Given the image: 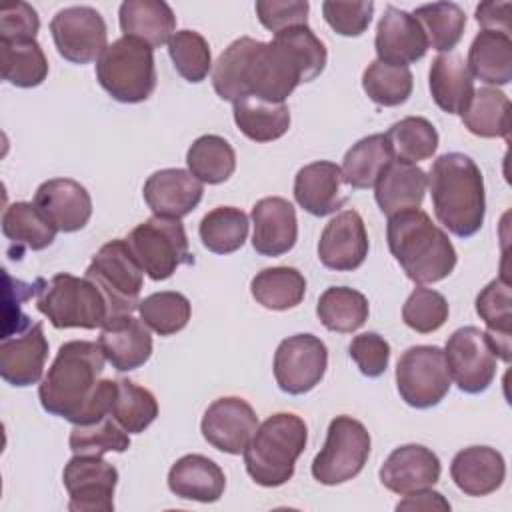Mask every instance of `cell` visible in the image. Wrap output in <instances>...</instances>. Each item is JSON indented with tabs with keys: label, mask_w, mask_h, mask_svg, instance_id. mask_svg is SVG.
<instances>
[{
	"label": "cell",
	"mask_w": 512,
	"mask_h": 512,
	"mask_svg": "<svg viewBox=\"0 0 512 512\" xmlns=\"http://www.w3.org/2000/svg\"><path fill=\"white\" fill-rule=\"evenodd\" d=\"M104 362L98 342H64L38 386L42 408L72 424H90L108 416L116 380H100Z\"/></svg>",
	"instance_id": "cell-1"
},
{
	"label": "cell",
	"mask_w": 512,
	"mask_h": 512,
	"mask_svg": "<svg viewBox=\"0 0 512 512\" xmlns=\"http://www.w3.org/2000/svg\"><path fill=\"white\" fill-rule=\"evenodd\" d=\"M326 60V46L310 26L284 30L270 42L254 40L244 68V98L284 102L296 86L320 76Z\"/></svg>",
	"instance_id": "cell-2"
},
{
	"label": "cell",
	"mask_w": 512,
	"mask_h": 512,
	"mask_svg": "<svg viewBox=\"0 0 512 512\" xmlns=\"http://www.w3.org/2000/svg\"><path fill=\"white\" fill-rule=\"evenodd\" d=\"M432 208L438 222L458 238L474 236L486 216L484 176L462 152L438 156L428 176Z\"/></svg>",
	"instance_id": "cell-3"
},
{
	"label": "cell",
	"mask_w": 512,
	"mask_h": 512,
	"mask_svg": "<svg viewBox=\"0 0 512 512\" xmlns=\"http://www.w3.org/2000/svg\"><path fill=\"white\" fill-rule=\"evenodd\" d=\"M386 238L392 256L416 284L440 282L456 266L458 256L448 234L420 208L388 216Z\"/></svg>",
	"instance_id": "cell-4"
},
{
	"label": "cell",
	"mask_w": 512,
	"mask_h": 512,
	"mask_svg": "<svg viewBox=\"0 0 512 512\" xmlns=\"http://www.w3.org/2000/svg\"><path fill=\"white\" fill-rule=\"evenodd\" d=\"M308 444L306 422L292 412H278L258 424L244 448L248 476L264 486L276 488L294 476L296 460Z\"/></svg>",
	"instance_id": "cell-5"
},
{
	"label": "cell",
	"mask_w": 512,
	"mask_h": 512,
	"mask_svg": "<svg viewBox=\"0 0 512 512\" xmlns=\"http://www.w3.org/2000/svg\"><path fill=\"white\" fill-rule=\"evenodd\" d=\"M36 308L58 328H102L110 320V308L100 288L90 278L58 272L50 280L40 278Z\"/></svg>",
	"instance_id": "cell-6"
},
{
	"label": "cell",
	"mask_w": 512,
	"mask_h": 512,
	"mask_svg": "<svg viewBox=\"0 0 512 512\" xmlns=\"http://www.w3.org/2000/svg\"><path fill=\"white\" fill-rule=\"evenodd\" d=\"M96 80L116 102L148 100L156 88L154 48L136 38L114 40L96 62Z\"/></svg>",
	"instance_id": "cell-7"
},
{
	"label": "cell",
	"mask_w": 512,
	"mask_h": 512,
	"mask_svg": "<svg viewBox=\"0 0 512 512\" xmlns=\"http://www.w3.org/2000/svg\"><path fill=\"white\" fill-rule=\"evenodd\" d=\"M84 276L90 278L104 294L110 308V318L138 310L144 270L126 240L116 238L106 242L92 256Z\"/></svg>",
	"instance_id": "cell-8"
},
{
	"label": "cell",
	"mask_w": 512,
	"mask_h": 512,
	"mask_svg": "<svg viewBox=\"0 0 512 512\" xmlns=\"http://www.w3.org/2000/svg\"><path fill=\"white\" fill-rule=\"evenodd\" d=\"M144 274L156 282L170 278L182 264L192 262L188 236L178 218L150 216L126 238Z\"/></svg>",
	"instance_id": "cell-9"
},
{
	"label": "cell",
	"mask_w": 512,
	"mask_h": 512,
	"mask_svg": "<svg viewBox=\"0 0 512 512\" xmlns=\"http://www.w3.org/2000/svg\"><path fill=\"white\" fill-rule=\"evenodd\" d=\"M370 434L352 416H336L328 424L326 442L314 456L310 472L324 486H338L356 478L370 456Z\"/></svg>",
	"instance_id": "cell-10"
},
{
	"label": "cell",
	"mask_w": 512,
	"mask_h": 512,
	"mask_svg": "<svg viewBox=\"0 0 512 512\" xmlns=\"http://www.w3.org/2000/svg\"><path fill=\"white\" fill-rule=\"evenodd\" d=\"M452 378L444 350L430 344L410 346L396 364V388L400 398L418 410L438 406L450 392Z\"/></svg>",
	"instance_id": "cell-11"
},
{
	"label": "cell",
	"mask_w": 512,
	"mask_h": 512,
	"mask_svg": "<svg viewBox=\"0 0 512 512\" xmlns=\"http://www.w3.org/2000/svg\"><path fill=\"white\" fill-rule=\"evenodd\" d=\"M446 364L454 384L466 394L488 390L496 376V354L484 330L464 326L450 334L444 348Z\"/></svg>",
	"instance_id": "cell-12"
},
{
	"label": "cell",
	"mask_w": 512,
	"mask_h": 512,
	"mask_svg": "<svg viewBox=\"0 0 512 512\" xmlns=\"http://www.w3.org/2000/svg\"><path fill=\"white\" fill-rule=\"evenodd\" d=\"M50 32L58 54L72 64L98 62L108 48V30L102 14L92 6H68L54 14Z\"/></svg>",
	"instance_id": "cell-13"
},
{
	"label": "cell",
	"mask_w": 512,
	"mask_h": 512,
	"mask_svg": "<svg viewBox=\"0 0 512 512\" xmlns=\"http://www.w3.org/2000/svg\"><path fill=\"white\" fill-rule=\"evenodd\" d=\"M274 378L282 392L300 396L320 384L328 368V348L314 334L284 338L274 352Z\"/></svg>",
	"instance_id": "cell-14"
},
{
	"label": "cell",
	"mask_w": 512,
	"mask_h": 512,
	"mask_svg": "<svg viewBox=\"0 0 512 512\" xmlns=\"http://www.w3.org/2000/svg\"><path fill=\"white\" fill-rule=\"evenodd\" d=\"M72 512H112L118 470L96 454H74L62 472Z\"/></svg>",
	"instance_id": "cell-15"
},
{
	"label": "cell",
	"mask_w": 512,
	"mask_h": 512,
	"mask_svg": "<svg viewBox=\"0 0 512 512\" xmlns=\"http://www.w3.org/2000/svg\"><path fill=\"white\" fill-rule=\"evenodd\" d=\"M258 428L254 408L238 396H224L214 400L200 422L204 440L224 454H242L252 434Z\"/></svg>",
	"instance_id": "cell-16"
},
{
	"label": "cell",
	"mask_w": 512,
	"mask_h": 512,
	"mask_svg": "<svg viewBox=\"0 0 512 512\" xmlns=\"http://www.w3.org/2000/svg\"><path fill=\"white\" fill-rule=\"evenodd\" d=\"M368 232L356 210L338 212L322 230L318 240V260L336 272L360 268L368 256Z\"/></svg>",
	"instance_id": "cell-17"
},
{
	"label": "cell",
	"mask_w": 512,
	"mask_h": 512,
	"mask_svg": "<svg viewBox=\"0 0 512 512\" xmlns=\"http://www.w3.org/2000/svg\"><path fill=\"white\" fill-rule=\"evenodd\" d=\"M440 458L422 444H404L390 452L380 466V482L394 494L406 496L432 488L440 480Z\"/></svg>",
	"instance_id": "cell-18"
},
{
	"label": "cell",
	"mask_w": 512,
	"mask_h": 512,
	"mask_svg": "<svg viewBox=\"0 0 512 512\" xmlns=\"http://www.w3.org/2000/svg\"><path fill=\"white\" fill-rule=\"evenodd\" d=\"M376 60L392 66H408L424 58L428 40L416 18L396 6H386L376 26Z\"/></svg>",
	"instance_id": "cell-19"
},
{
	"label": "cell",
	"mask_w": 512,
	"mask_h": 512,
	"mask_svg": "<svg viewBox=\"0 0 512 512\" xmlns=\"http://www.w3.org/2000/svg\"><path fill=\"white\" fill-rule=\"evenodd\" d=\"M202 182L184 168H164L148 176L142 188L144 202L154 216L184 218L202 200Z\"/></svg>",
	"instance_id": "cell-20"
},
{
	"label": "cell",
	"mask_w": 512,
	"mask_h": 512,
	"mask_svg": "<svg viewBox=\"0 0 512 512\" xmlns=\"http://www.w3.org/2000/svg\"><path fill=\"white\" fill-rule=\"evenodd\" d=\"M252 246L260 256H282L298 240V220L294 206L280 196H266L252 206Z\"/></svg>",
	"instance_id": "cell-21"
},
{
	"label": "cell",
	"mask_w": 512,
	"mask_h": 512,
	"mask_svg": "<svg viewBox=\"0 0 512 512\" xmlns=\"http://www.w3.org/2000/svg\"><path fill=\"white\" fill-rule=\"evenodd\" d=\"M104 358L118 372H130L144 366L152 356L150 328L132 314L110 318L98 336Z\"/></svg>",
	"instance_id": "cell-22"
},
{
	"label": "cell",
	"mask_w": 512,
	"mask_h": 512,
	"mask_svg": "<svg viewBox=\"0 0 512 512\" xmlns=\"http://www.w3.org/2000/svg\"><path fill=\"white\" fill-rule=\"evenodd\" d=\"M34 204L56 226L58 232H78L92 216L88 190L72 178H52L36 188Z\"/></svg>",
	"instance_id": "cell-23"
},
{
	"label": "cell",
	"mask_w": 512,
	"mask_h": 512,
	"mask_svg": "<svg viewBox=\"0 0 512 512\" xmlns=\"http://www.w3.org/2000/svg\"><path fill=\"white\" fill-rule=\"evenodd\" d=\"M48 358V340L42 324H32L26 332L2 338L0 376L10 386L26 388L40 382Z\"/></svg>",
	"instance_id": "cell-24"
},
{
	"label": "cell",
	"mask_w": 512,
	"mask_h": 512,
	"mask_svg": "<svg viewBox=\"0 0 512 512\" xmlns=\"http://www.w3.org/2000/svg\"><path fill=\"white\" fill-rule=\"evenodd\" d=\"M342 184L344 178L340 166L328 160H318L296 172L294 198L308 214L322 218L334 214L346 202Z\"/></svg>",
	"instance_id": "cell-25"
},
{
	"label": "cell",
	"mask_w": 512,
	"mask_h": 512,
	"mask_svg": "<svg viewBox=\"0 0 512 512\" xmlns=\"http://www.w3.org/2000/svg\"><path fill=\"white\" fill-rule=\"evenodd\" d=\"M450 476L466 496H488L506 478L504 456L490 446H468L452 458Z\"/></svg>",
	"instance_id": "cell-26"
},
{
	"label": "cell",
	"mask_w": 512,
	"mask_h": 512,
	"mask_svg": "<svg viewBox=\"0 0 512 512\" xmlns=\"http://www.w3.org/2000/svg\"><path fill=\"white\" fill-rule=\"evenodd\" d=\"M168 488L182 500L210 504L224 494L226 476L208 456L186 454L172 464L168 472Z\"/></svg>",
	"instance_id": "cell-27"
},
{
	"label": "cell",
	"mask_w": 512,
	"mask_h": 512,
	"mask_svg": "<svg viewBox=\"0 0 512 512\" xmlns=\"http://www.w3.org/2000/svg\"><path fill=\"white\" fill-rule=\"evenodd\" d=\"M428 188L426 172L402 160H392L374 184V198L378 208L392 216L402 210L420 208Z\"/></svg>",
	"instance_id": "cell-28"
},
{
	"label": "cell",
	"mask_w": 512,
	"mask_h": 512,
	"mask_svg": "<svg viewBox=\"0 0 512 512\" xmlns=\"http://www.w3.org/2000/svg\"><path fill=\"white\" fill-rule=\"evenodd\" d=\"M120 30L150 48H160L176 32V16L164 0H126L118 8Z\"/></svg>",
	"instance_id": "cell-29"
},
{
	"label": "cell",
	"mask_w": 512,
	"mask_h": 512,
	"mask_svg": "<svg viewBox=\"0 0 512 512\" xmlns=\"http://www.w3.org/2000/svg\"><path fill=\"white\" fill-rule=\"evenodd\" d=\"M428 86L436 106L448 114H460L474 96V78L462 56L446 52L432 60Z\"/></svg>",
	"instance_id": "cell-30"
},
{
	"label": "cell",
	"mask_w": 512,
	"mask_h": 512,
	"mask_svg": "<svg viewBox=\"0 0 512 512\" xmlns=\"http://www.w3.org/2000/svg\"><path fill=\"white\" fill-rule=\"evenodd\" d=\"M476 312L486 324V338L496 358L510 362L512 352V288L504 278H496L476 296Z\"/></svg>",
	"instance_id": "cell-31"
},
{
	"label": "cell",
	"mask_w": 512,
	"mask_h": 512,
	"mask_svg": "<svg viewBox=\"0 0 512 512\" xmlns=\"http://www.w3.org/2000/svg\"><path fill=\"white\" fill-rule=\"evenodd\" d=\"M466 66L472 78L506 86L512 80V38L498 30H480L468 50Z\"/></svg>",
	"instance_id": "cell-32"
},
{
	"label": "cell",
	"mask_w": 512,
	"mask_h": 512,
	"mask_svg": "<svg viewBox=\"0 0 512 512\" xmlns=\"http://www.w3.org/2000/svg\"><path fill=\"white\" fill-rule=\"evenodd\" d=\"M56 226L34 202H14L2 214V234L16 246V258L24 250H44L56 238Z\"/></svg>",
	"instance_id": "cell-33"
},
{
	"label": "cell",
	"mask_w": 512,
	"mask_h": 512,
	"mask_svg": "<svg viewBox=\"0 0 512 512\" xmlns=\"http://www.w3.org/2000/svg\"><path fill=\"white\" fill-rule=\"evenodd\" d=\"M394 160V152L386 134H370L358 140L342 160L344 184L364 190L372 188L384 168Z\"/></svg>",
	"instance_id": "cell-34"
},
{
	"label": "cell",
	"mask_w": 512,
	"mask_h": 512,
	"mask_svg": "<svg viewBox=\"0 0 512 512\" xmlns=\"http://www.w3.org/2000/svg\"><path fill=\"white\" fill-rule=\"evenodd\" d=\"M238 130L254 142H272L282 138L290 128V110L286 102H266L246 96L232 108Z\"/></svg>",
	"instance_id": "cell-35"
},
{
	"label": "cell",
	"mask_w": 512,
	"mask_h": 512,
	"mask_svg": "<svg viewBox=\"0 0 512 512\" xmlns=\"http://www.w3.org/2000/svg\"><path fill=\"white\" fill-rule=\"evenodd\" d=\"M252 298L268 310L296 308L306 294V278L298 268L274 266L260 270L250 282Z\"/></svg>",
	"instance_id": "cell-36"
},
{
	"label": "cell",
	"mask_w": 512,
	"mask_h": 512,
	"mask_svg": "<svg viewBox=\"0 0 512 512\" xmlns=\"http://www.w3.org/2000/svg\"><path fill=\"white\" fill-rule=\"evenodd\" d=\"M462 124L480 138H510V100L498 88H478L462 112Z\"/></svg>",
	"instance_id": "cell-37"
},
{
	"label": "cell",
	"mask_w": 512,
	"mask_h": 512,
	"mask_svg": "<svg viewBox=\"0 0 512 512\" xmlns=\"http://www.w3.org/2000/svg\"><path fill=\"white\" fill-rule=\"evenodd\" d=\"M368 300L362 292L348 286L326 288L316 304V314L322 326L330 332L350 334L368 320Z\"/></svg>",
	"instance_id": "cell-38"
},
{
	"label": "cell",
	"mask_w": 512,
	"mask_h": 512,
	"mask_svg": "<svg viewBox=\"0 0 512 512\" xmlns=\"http://www.w3.org/2000/svg\"><path fill=\"white\" fill-rule=\"evenodd\" d=\"M186 164L190 174L202 184H222L236 170V152L226 138L204 134L190 144Z\"/></svg>",
	"instance_id": "cell-39"
},
{
	"label": "cell",
	"mask_w": 512,
	"mask_h": 512,
	"mask_svg": "<svg viewBox=\"0 0 512 512\" xmlns=\"http://www.w3.org/2000/svg\"><path fill=\"white\" fill-rule=\"evenodd\" d=\"M412 16L420 24L428 48H434L442 54L452 52L464 36L466 14L454 2H432L418 6Z\"/></svg>",
	"instance_id": "cell-40"
},
{
	"label": "cell",
	"mask_w": 512,
	"mask_h": 512,
	"mask_svg": "<svg viewBox=\"0 0 512 512\" xmlns=\"http://www.w3.org/2000/svg\"><path fill=\"white\" fill-rule=\"evenodd\" d=\"M0 68L2 78L16 88L40 86L48 76V60L36 40H0Z\"/></svg>",
	"instance_id": "cell-41"
},
{
	"label": "cell",
	"mask_w": 512,
	"mask_h": 512,
	"mask_svg": "<svg viewBox=\"0 0 512 512\" xmlns=\"http://www.w3.org/2000/svg\"><path fill=\"white\" fill-rule=\"evenodd\" d=\"M202 246L214 254H232L248 238V216L234 206H218L204 214L198 226Z\"/></svg>",
	"instance_id": "cell-42"
},
{
	"label": "cell",
	"mask_w": 512,
	"mask_h": 512,
	"mask_svg": "<svg viewBox=\"0 0 512 512\" xmlns=\"http://www.w3.org/2000/svg\"><path fill=\"white\" fill-rule=\"evenodd\" d=\"M110 416L128 432H144L158 416V402L148 388L132 380H116V392L110 406Z\"/></svg>",
	"instance_id": "cell-43"
},
{
	"label": "cell",
	"mask_w": 512,
	"mask_h": 512,
	"mask_svg": "<svg viewBox=\"0 0 512 512\" xmlns=\"http://www.w3.org/2000/svg\"><path fill=\"white\" fill-rule=\"evenodd\" d=\"M386 136L394 156L408 164L432 158L438 148V132L434 124L422 116H406L400 122H394Z\"/></svg>",
	"instance_id": "cell-44"
},
{
	"label": "cell",
	"mask_w": 512,
	"mask_h": 512,
	"mask_svg": "<svg viewBox=\"0 0 512 512\" xmlns=\"http://www.w3.org/2000/svg\"><path fill=\"white\" fill-rule=\"evenodd\" d=\"M362 88L374 104L392 108L404 104L410 98L414 76L408 66H392L374 60L362 74Z\"/></svg>",
	"instance_id": "cell-45"
},
{
	"label": "cell",
	"mask_w": 512,
	"mask_h": 512,
	"mask_svg": "<svg viewBox=\"0 0 512 512\" xmlns=\"http://www.w3.org/2000/svg\"><path fill=\"white\" fill-rule=\"evenodd\" d=\"M138 312H140V320L152 332L160 336H172L186 328L192 314V306L184 294L164 290V292H154L144 300H140Z\"/></svg>",
	"instance_id": "cell-46"
},
{
	"label": "cell",
	"mask_w": 512,
	"mask_h": 512,
	"mask_svg": "<svg viewBox=\"0 0 512 512\" xmlns=\"http://www.w3.org/2000/svg\"><path fill=\"white\" fill-rule=\"evenodd\" d=\"M68 446L74 454L126 452L130 448V434L108 414L90 424H74Z\"/></svg>",
	"instance_id": "cell-47"
},
{
	"label": "cell",
	"mask_w": 512,
	"mask_h": 512,
	"mask_svg": "<svg viewBox=\"0 0 512 512\" xmlns=\"http://www.w3.org/2000/svg\"><path fill=\"white\" fill-rule=\"evenodd\" d=\"M168 54L176 72L192 82H202L212 70V52L206 38L196 30H178L168 40Z\"/></svg>",
	"instance_id": "cell-48"
},
{
	"label": "cell",
	"mask_w": 512,
	"mask_h": 512,
	"mask_svg": "<svg viewBox=\"0 0 512 512\" xmlns=\"http://www.w3.org/2000/svg\"><path fill=\"white\" fill-rule=\"evenodd\" d=\"M448 314L450 308L446 298L432 288H424L422 284L410 292L402 306L404 324L418 334L436 332L444 326Z\"/></svg>",
	"instance_id": "cell-49"
},
{
	"label": "cell",
	"mask_w": 512,
	"mask_h": 512,
	"mask_svg": "<svg viewBox=\"0 0 512 512\" xmlns=\"http://www.w3.org/2000/svg\"><path fill=\"white\" fill-rule=\"evenodd\" d=\"M374 14V2H322V16L340 36H360L368 30Z\"/></svg>",
	"instance_id": "cell-50"
},
{
	"label": "cell",
	"mask_w": 512,
	"mask_h": 512,
	"mask_svg": "<svg viewBox=\"0 0 512 512\" xmlns=\"http://www.w3.org/2000/svg\"><path fill=\"white\" fill-rule=\"evenodd\" d=\"M38 286H40V278L34 284H28L22 280H14L4 270V330H2V338L22 334L32 326L30 318L26 314H22L20 306H22V302H26L38 294Z\"/></svg>",
	"instance_id": "cell-51"
},
{
	"label": "cell",
	"mask_w": 512,
	"mask_h": 512,
	"mask_svg": "<svg viewBox=\"0 0 512 512\" xmlns=\"http://www.w3.org/2000/svg\"><path fill=\"white\" fill-rule=\"evenodd\" d=\"M308 10H310V4L306 0H258L256 2V16L260 24L274 34H280L296 26H308Z\"/></svg>",
	"instance_id": "cell-52"
},
{
	"label": "cell",
	"mask_w": 512,
	"mask_h": 512,
	"mask_svg": "<svg viewBox=\"0 0 512 512\" xmlns=\"http://www.w3.org/2000/svg\"><path fill=\"white\" fill-rule=\"evenodd\" d=\"M350 358L356 362L358 370L368 378H378L386 372L390 362V344L384 336L376 332H364L352 338L348 346Z\"/></svg>",
	"instance_id": "cell-53"
},
{
	"label": "cell",
	"mask_w": 512,
	"mask_h": 512,
	"mask_svg": "<svg viewBox=\"0 0 512 512\" xmlns=\"http://www.w3.org/2000/svg\"><path fill=\"white\" fill-rule=\"evenodd\" d=\"M38 30V12L28 2H16L0 12V40L4 42L36 40Z\"/></svg>",
	"instance_id": "cell-54"
},
{
	"label": "cell",
	"mask_w": 512,
	"mask_h": 512,
	"mask_svg": "<svg viewBox=\"0 0 512 512\" xmlns=\"http://www.w3.org/2000/svg\"><path fill=\"white\" fill-rule=\"evenodd\" d=\"M510 14L512 2H482L476 6V22L482 30H498L510 36Z\"/></svg>",
	"instance_id": "cell-55"
},
{
	"label": "cell",
	"mask_w": 512,
	"mask_h": 512,
	"mask_svg": "<svg viewBox=\"0 0 512 512\" xmlns=\"http://www.w3.org/2000/svg\"><path fill=\"white\" fill-rule=\"evenodd\" d=\"M396 510H450V502L444 500L440 492L426 488L414 494H406V498L396 504Z\"/></svg>",
	"instance_id": "cell-56"
}]
</instances>
